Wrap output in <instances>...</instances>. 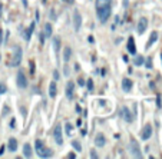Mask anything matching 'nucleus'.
I'll return each instance as SVG.
<instances>
[{"label":"nucleus","mask_w":162,"mask_h":159,"mask_svg":"<svg viewBox=\"0 0 162 159\" xmlns=\"http://www.w3.org/2000/svg\"><path fill=\"white\" fill-rule=\"evenodd\" d=\"M96 13L100 23H106L112 13L110 0H96Z\"/></svg>","instance_id":"nucleus-1"},{"label":"nucleus","mask_w":162,"mask_h":159,"mask_svg":"<svg viewBox=\"0 0 162 159\" xmlns=\"http://www.w3.org/2000/svg\"><path fill=\"white\" fill-rule=\"evenodd\" d=\"M129 151H131L132 156H135V158H142V152H141V148H139L138 141L131 139V142H129Z\"/></svg>","instance_id":"nucleus-2"},{"label":"nucleus","mask_w":162,"mask_h":159,"mask_svg":"<svg viewBox=\"0 0 162 159\" xmlns=\"http://www.w3.org/2000/svg\"><path fill=\"white\" fill-rule=\"evenodd\" d=\"M22 56H23L22 49H20L19 46L14 47L13 49V57H12V66H19V65H20V62H22Z\"/></svg>","instance_id":"nucleus-3"},{"label":"nucleus","mask_w":162,"mask_h":159,"mask_svg":"<svg viewBox=\"0 0 162 159\" xmlns=\"http://www.w3.org/2000/svg\"><path fill=\"white\" fill-rule=\"evenodd\" d=\"M53 136H54V142L57 145H63V135H62V126L57 125L54 128V132H53Z\"/></svg>","instance_id":"nucleus-4"},{"label":"nucleus","mask_w":162,"mask_h":159,"mask_svg":"<svg viewBox=\"0 0 162 159\" xmlns=\"http://www.w3.org/2000/svg\"><path fill=\"white\" fill-rule=\"evenodd\" d=\"M81 26H82V16L79 13V10H75L73 12V27H75L76 32H79Z\"/></svg>","instance_id":"nucleus-5"},{"label":"nucleus","mask_w":162,"mask_h":159,"mask_svg":"<svg viewBox=\"0 0 162 159\" xmlns=\"http://www.w3.org/2000/svg\"><path fill=\"white\" fill-rule=\"evenodd\" d=\"M146 27H148V19H146V17H141V19H139V22H138V27H136L138 33H139V35L145 33Z\"/></svg>","instance_id":"nucleus-6"},{"label":"nucleus","mask_w":162,"mask_h":159,"mask_svg":"<svg viewBox=\"0 0 162 159\" xmlns=\"http://www.w3.org/2000/svg\"><path fill=\"white\" fill-rule=\"evenodd\" d=\"M16 82H17V86H19L20 89H25V88L27 86V79H26V76H25L23 72H19V73H17Z\"/></svg>","instance_id":"nucleus-7"},{"label":"nucleus","mask_w":162,"mask_h":159,"mask_svg":"<svg viewBox=\"0 0 162 159\" xmlns=\"http://www.w3.org/2000/svg\"><path fill=\"white\" fill-rule=\"evenodd\" d=\"M151 135H152V126L151 125H145L144 129H142V133H141V138L144 141H148L149 138H151Z\"/></svg>","instance_id":"nucleus-8"},{"label":"nucleus","mask_w":162,"mask_h":159,"mask_svg":"<svg viewBox=\"0 0 162 159\" xmlns=\"http://www.w3.org/2000/svg\"><path fill=\"white\" fill-rule=\"evenodd\" d=\"M106 143V139H105V135L103 133H98L96 138H95V145L98 148H103Z\"/></svg>","instance_id":"nucleus-9"},{"label":"nucleus","mask_w":162,"mask_h":159,"mask_svg":"<svg viewBox=\"0 0 162 159\" xmlns=\"http://www.w3.org/2000/svg\"><path fill=\"white\" fill-rule=\"evenodd\" d=\"M122 116H123V120L128 122V123L134 122V116L131 115V112H129L128 107H122Z\"/></svg>","instance_id":"nucleus-10"},{"label":"nucleus","mask_w":162,"mask_h":159,"mask_svg":"<svg viewBox=\"0 0 162 159\" xmlns=\"http://www.w3.org/2000/svg\"><path fill=\"white\" fill-rule=\"evenodd\" d=\"M122 89H123V92H131L132 90V80H129V79H125L122 80Z\"/></svg>","instance_id":"nucleus-11"},{"label":"nucleus","mask_w":162,"mask_h":159,"mask_svg":"<svg viewBox=\"0 0 162 159\" xmlns=\"http://www.w3.org/2000/svg\"><path fill=\"white\" fill-rule=\"evenodd\" d=\"M73 90H75V83L73 82H68V86H66V98L68 99L73 98Z\"/></svg>","instance_id":"nucleus-12"},{"label":"nucleus","mask_w":162,"mask_h":159,"mask_svg":"<svg viewBox=\"0 0 162 159\" xmlns=\"http://www.w3.org/2000/svg\"><path fill=\"white\" fill-rule=\"evenodd\" d=\"M128 52L131 54H135L136 53V46H135V42H134V37L128 39Z\"/></svg>","instance_id":"nucleus-13"},{"label":"nucleus","mask_w":162,"mask_h":159,"mask_svg":"<svg viewBox=\"0 0 162 159\" xmlns=\"http://www.w3.org/2000/svg\"><path fill=\"white\" fill-rule=\"evenodd\" d=\"M23 155H25L26 158H32V155H33L32 146L29 145V143H25V145H23Z\"/></svg>","instance_id":"nucleus-14"},{"label":"nucleus","mask_w":162,"mask_h":159,"mask_svg":"<svg viewBox=\"0 0 162 159\" xmlns=\"http://www.w3.org/2000/svg\"><path fill=\"white\" fill-rule=\"evenodd\" d=\"M52 33H53L52 25H50V23H46V25H45V32H43L45 37H52Z\"/></svg>","instance_id":"nucleus-15"},{"label":"nucleus","mask_w":162,"mask_h":159,"mask_svg":"<svg viewBox=\"0 0 162 159\" xmlns=\"http://www.w3.org/2000/svg\"><path fill=\"white\" fill-rule=\"evenodd\" d=\"M156 39H158V33H156V32H152V33H151V37H149V40H148V43H146V49H149V47L156 42Z\"/></svg>","instance_id":"nucleus-16"},{"label":"nucleus","mask_w":162,"mask_h":159,"mask_svg":"<svg viewBox=\"0 0 162 159\" xmlns=\"http://www.w3.org/2000/svg\"><path fill=\"white\" fill-rule=\"evenodd\" d=\"M56 95H57V88H56V83L52 82L49 85V96L50 98H56Z\"/></svg>","instance_id":"nucleus-17"},{"label":"nucleus","mask_w":162,"mask_h":159,"mask_svg":"<svg viewBox=\"0 0 162 159\" xmlns=\"http://www.w3.org/2000/svg\"><path fill=\"white\" fill-rule=\"evenodd\" d=\"M7 146H9V149H10L12 152H16V151H17V141H16L14 138H10Z\"/></svg>","instance_id":"nucleus-18"},{"label":"nucleus","mask_w":162,"mask_h":159,"mask_svg":"<svg viewBox=\"0 0 162 159\" xmlns=\"http://www.w3.org/2000/svg\"><path fill=\"white\" fill-rule=\"evenodd\" d=\"M37 155H39L40 158H50V156H52V151H50V149H46V148H43V149H42V151L39 152V153H37Z\"/></svg>","instance_id":"nucleus-19"},{"label":"nucleus","mask_w":162,"mask_h":159,"mask_svg":"<svg viewBox=\"0 0 162 159\" xmlns=\"http://www.w3.org/2000/svg\"><path fill=\"white\" fill-rule=\"evenodd\" d=\"M70 56H72V49H70V47H65V50H63V60H65V62H69V60H70Z\"/></svg>","instance_id":"nucleus-20"},{"label":"nucleus","mask_w":162,"mask_h":159,"mask_svg":"<svg viewBox=\"0 0 162 159\" xmlns=\"http://www.w3.org/2000/svg\"><path fill=\"white\" fill-rule=\"evenodd\" d=\"M35 25H36V23L33 22V23H32V25L29 26V29L26 30V36H25V39H26L27 42L30 40V36H32V33H33V29H35Z\"/></svg>","instance_id":"nucleus-21"},{"label":"nucleus","mask_w":162,"mask_h":159,"mask_svg":"<svg viewBox=\"0 0 162 159\" xmlns=\"http://www.w3.org/2000/svg\"><path fill=\"white\" fill-rule=\"evenodd\" d=\"M35 148H36V152L39 153V152H40L42 149L45 148V143H43V141H40V139H37V141H36V143H35Z\"/></svg>","instance_id":"nucleus-22"},{"label":"nucleus","mask_w":162,"mask_h":159,"mask_svg":"<svg viewBox=\"0 0 162 159\" xmlns=\"http://www.w3.org/2000/svg\"><path fill=\"white\" fill-rule=\"evenodd\" d=\"M53 47H54V52L56 53L59 52V47H60V39H59V37H54L53 39Z\"/></svg>","instance_id":"nucleus-23"},{"label":"nucleus","mask_w":162,"mask_h":159,"mask_svg":"<svg viewBox=\"0 0 162 159\" xmlns=\"http://www.w3.org/2000/svg\"><path fill=\"white\" fill-rule=\"evenodd\" d=\"M134 65H135V66H142V65H144V57H142L141 54L134 60Z\"/></svg>","instance_id":"nucleus-24"},{"label":"nucleus","mask_w":162,"mask_h":159,"mask_svg":"<svg viewBox=\"0 0 162 159\" xmlns=\"http://www.w3.org/2000/svg\"><path fill=\"white\" fill-rule=\"evenodd\" d=\"M72 146H73L78 152H81V151H82V146H81V143H79L78 141H72Z\"/></svg>","instance_id":"nucleus-25"},{"label":"nucleus","mask_w":162,"mask_h":159,"mask_svg":"<svg viewBox=\"0 0 162 159\" xmlns=\"http://www.w3.org/2000/svg\"><path fill=\"white\" fill-rule=\"evenodd\" d=\"M65 128H66V133H68V135H70V132H72V129H73V126H72V123H70V122H66V125H65Z\"/></svg>","instance_id":"nucleus-26"},{"label":"nucleus","mask_w":162,"mask_h":159,"mask_svg":"<svg viewBox=\"0 0 162 159\" xmlns=\"http://www.w3.org/2000/svg\"><path fill=\"white\" fill-rule=\"evenodd\" d=\"M88 89H89V90H92V89H93V82H92V79L88 80Z\"/></svg>","instance_id":"nucleus-27"},{"label":"nucleus","mask_w":162,"mask_h":159,"mask_svg":"<svg viewBox=\"0 0 162 159\" xmlns=\"http://www.w3.org/2000/svg\"><path fill=\"white\" fill-rule=\"evenodd\" d=\"M50 19H52V20H56V13H54V9H52V10H50Z\"/></svg>","instance_id":"nucleus-28"},{"label":"nucleus","mask_w":162,"mask_h":159,"mask_svg":"<svg viewBox=\"0 0 162 159\" xmlns=\"http://www.w3.org/2000/svg\"><path fill=\"white\" fill-rule=\"evenodd\" d=\"M4 92H6V86H3V85L0 83V95H1V93H4Z\"/></svg>","instance_id":"nucleus-29"},{"label":"nucleus","mask_w":162,"mask_h":159,"mask_svg":"<svg viewBox=\"0 0 162 159\" xmlns=\"http://www.w3.org/2000/svg\"><path fill=\"white\" fill-rule=\"evenodd\" d=\"M146 67H148V69H151V67H152V62H151V57H149L148 62H146Z\"/></svg>","instance_id":"nucleus-30"},{"label":"nucleus","mask_w":162,"mask_h":159,"mask_svg":"<svg viewBox=\"0 0 162 159\" xmlns=\"http://www.w3.org/2000/svg\"><path fill=\"white\" fill-rule=\"evenodd\" d=\"M91 158H98V153H96L95 151H92V152H91Z\"/></svg>","instance_id":"nucleus-31"},{"label":"nucleus","mask_w":162,"mask_h":159,"mask_svg":"<svg viewBox=\"0 0 162 159\" xmlns=\"http://www.w3.org/2000/svg\"><path fill=\"white\" fill-rule=\"evenodd\" d=\"M1 42H3V30L0 29V45H1Z\"/></svg>","instance_id":"nucleus-32"},{"label":"nucleus","mask_w":162,"mask_h":159,"mask_svg":"<svg viewBox=\"0 0 162 159\" xmlns=\"http://www.w3.org/2000/svg\"><path fill=\"white\" fill-rule=\"evenodd\" d=\"M53 76H54V79H59V73H57V70H54L53 72Z\"/></svg>","instance_id":"nucleus-33"},{"label":"nucleus","mask_w":162,"mask_h":159,"mask_svg":"<svg viewBox=\"0 0 162 159\" xmlns=\"http://www.w3.org/2000/svg\"><path fill=\"white\" fill-rule=\"evenodd\" d=\"M68 158H70V159H75V158H76V155H75V153H69V155H68Z\"/></svg>","instance_id":"nucleus-34"},{"label":"nucleus","mask_w":162,"mask_h":159,"mask_svg":"<svg viewBox=\"0 0 162 159\" xmlns=\"http://www.w3.org/2000/svg\"><path fill=\"white\" fill-rule=\"evenodd\" d=\"M14 125H16V120L12 119V122H10V126H12V128H14Z\"/></svg>","instance_id":"nucleus-35"},{"label":"nucleus","mask_w":162,"mask_h":159,"mask_svg":"<svg viewBox=\"0 0 162 159\" xmlns=\"http://www.w3.org/2000/svg\"><path fill=\"white\" fill-rule=\"evenodd\" d=\"M79 85H81V86H85V82H83V79H79Z\"/></svg>","instance_id":"nucleus-36"},{"label":"nucleus","mask_w":162,"mask_h":159,"mask_svg":"<svg viewBox=\"0 0 162 159\" xmlns=\"http://www.w3.org/2000/svg\"><path fill=\"white\" fill-rule=\"evenodd\" d=\"M3 153H4V148H3V146H1V148H0V156H1V155H3Z\"/></svg>","instance_id":"nucleus-37"},{"label":"nucleus","mask_w":162,"mask_h":159,"mask_svg":"<svg viewBox=\"0 0 162 159\" xmlns=\"http://www.w3.org/2000/svg\"><path fill=\"white\" fill-rule=\"evenodd\" d=\"M158 107H161V96H158Z\"/></svg>","instance_id":"nucleus-38"},{"label":"nucleus","mask_w":162,"mask_h":159,"mask_svg":"<svg viewBox=\"0 0 162 159\" xmlns=\"http://www.w3.org/2000/svg\"><path fill=\"white\" fill-rule=\"evenodd\" d=\"M1 10H3V6H1V3H0V16H1Z\"/></svg>","instance_id":"nucleus-39"},{"label":"nucleus","mask_w":162,"mask_h":159,"mask_svg":"<svg viewBox=\"0 0 162 159\" xmlns=\"http://www.w3.org/2000/svg\"><path fill=\"white\" fill-rule=\"evenodd\" d=\"M66 1H68V3H73L75 0H66Z\"/></svg>","instance_id":"nucleus-40"},{"label":"nucleus","mask_w":162,"mask_h":159,"mask_svg":"<svg viewBox=\"0 0 162 159\" xmlns=\"http://www.w3.org/2000/svg\"><path fill=\"white\" fill-rule=\"evenodd\" d=\"M0 59H1V56H0Z\"/></svg>","instance_id":"nucleus-41"},{"label":"nucleus","mask_w":162,"mask_h":159,"mask_svg":"<svg viewBox=\"0 0 162 159\" xmlns=\"http://www.w3.org/2000/svg\"><path fill=\"white\" fill-rule=\"evenodd\" d=\"M63 1H66V0H63Z\"/></svg>","instance_id":"nucleus-42"},{"label":"nucleus","mask_w":162,"mask_h":159,"mask_svg":"<svg viewBox=\"0 0 162 159\" xmlns=\"http://www.w3.org/2000/svg\"><path fill=\"white\" fill-rule=\"evenodd\" d=\"M161 57H162V54H161Z\"/></svg>","instance_id":"nucleus-43"}]
</instances>
